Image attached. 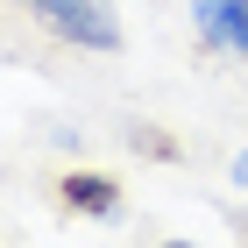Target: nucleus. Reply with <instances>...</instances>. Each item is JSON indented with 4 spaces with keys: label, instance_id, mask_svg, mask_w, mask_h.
I'll use <instances>...</instances> for the list:
<instances>
[{
    "label": "nucleus",
    "instance_id": "f257e3e1",
    "mask_svg": "<svg viewBox=\"0 0 248 248\" xmlns=\"http://www.w3.org/2000/svg\"><path fill=\"white\" fill-rule=\"evenodd\" d=\"M21 7L57 43H71V50H93V57H114L121 50V7L114 0H21Z\"/></svg>",
    "mask_w": 248,
    "mask_h": 248
},
{
    "label": "nucleus",
    "instance_id": "f03ea898",
    "mask_svg": "<svg viewBox=\"0 0 248 248\" xmlns=\"http://www.w3.org/2000/svg\"><path fill=\"white\" fill-rule=\"evenodd\" d=\"M57 206L78 220H121V185L107 170H64L57 177Z\"/></svg>",
    "mask_w": 248,
    "mask_h": 248
},
{
    "label": "nucleus",
    "instance_id": "7ed1b4c3",
    "mask_svg": "<svg viewBox=\"0 0 248 248\" xmlns=\"http://www.w3.org/2000/svg\"><path fill=\"white\" fill-rule=\"evenodd\" d=\"M191 21H199V43L206 50L248 57V0H191Z\"/></svg>",
    "mask_w": 248,
    "mask_h": 248
},
{
    "label": "nucleus",
    "instance_id": "20e7f679",
    "mask_svg": "<svg viewBox=\"0 0 248 248\" xmlns=\"http://www.w3.org/2000/svg\"><path fill=\"white\" fill-rule=\"evenodd\" d=\"M234 185H241V191H248V149H241V156H234Z\"/></svg>",
    "mask_w": 248,
    "mask_h": 248
},
{
    "label": "nucleus",
    "instance_id": "39448f33",
    "mask_svg": "<svg viewBox=\"0 0 248 248\" xmlns=\"http://www.w3.org/2000/svg\"><path fill=\"white\" fill-rule=\"evenodd\" d=\"M156 248H191V241H156Z\"/></svg>",
    "mask_w": 248,
    "mask_h": 248
}]
</instances>
